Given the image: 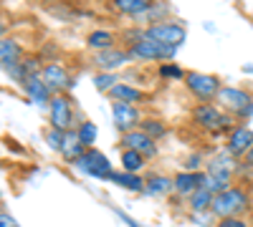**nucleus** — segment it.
Wrapping results in <instances>:
<instances>
[{"label": "nucleus", "mask_w": 253, "mask_h": 227, "mask_svg": "<svg viewBox=\"0 0 253 227\" xmlns=\"http://www.w3.org/2000/svg\"><path fill=\"white\" fill-rule=\"evenodd\" d=\"M119 162H122V169L124 172H132V174H139L144 169V164H147V159L139 152H132V149H122Z\"/></svg>", "instance_id": "nucleus-24"}, {"label": "nucleus", "mask_w": 253, "mask_h": 227, "mask_svg": "<svg viewBox=\"0 0 253 227\" xmlns=\"http://www.w3.org/2000/svg\"><path fill=\"white\" fill-rule=\"evenodd\" d=\"M233 174H236V159L223 149L220 157L208 162V172H205V184L203 187H208L213 195H220V192L230 190L236 184Z\"/></svg>", "instance_id": "nucleus-2"}, {"label": "nucleus", "mask_w": 253, "mask_h": 227, "mask_svg": "<svg viewBox=\"0 0 253 227\" xmlns=\"http://www.w3.org/2000/svg\"><path fill=\"white\" fill-rule=\"evenodd\" d=\"M190 116H193V121L198 124L200 129L210 131V134H220V131H233V116L225 114L218 104H213V101H203V104L193 106V111H190Z\"/></svg>", "instance_id": "nucleus-3"}, {"label": "nucleus", "mask_w": 253, "mask_h": 227, "mask_svg": "<svg viewBox=\"0 0 253 227\" xmlns=\"http://www.w3.org/2000/svg\"><path fill=\"white\" fill-rule=\"evenodd\" d=\"M246 159H248V164H251V167H253V149L248 152V157H246Z\"/></svg>", "instance_id": "nucleus-35"}, {"label": "nucleus", "mask_w": 253, "mask_h": 227, "mask_svg": "<svg viewBox=\"0 0 253 227\" xmlns=\"http://www.w3.org/2000/svg\"><path fill=\"white\" fill-rule=\"evenodd\" d=\"M117 84H119V81H117L114 73H104V71H99V73L94 76V86H96L99 91H107V94H109Z\"/></svg>", "instance_id": "nucleus-29"}, {"label": "nucleus", "mask_w": 253, "mask_h": 227, "mask_svg": "<svg viewBox=\"0 0 253 227\" xmlns=\"http://www.w3.org/2000/svg\"><path fill=\"white\" fill-rule=\"evenodd\" d=\"M23 58H26L23 56V48H20V43H18L15 38H8L5 35L3 40H0V64H3V71L18 66Z\"/></svg>", "instance_id": "nucleus-17"}, {"label": "nucleus", "mask_w": 253, "mask_h": 227, "mask_svg": "<svg viewBox=\"0 0 253 227\" xmlns=\"http://www.w3.org/2000/svg\"><path fill=\"white\" fill-rule=\"evenodd\" d=\"M213 199H215L213 192H210L208 187H200L193 197H190V210H193V212H210V207H213Z\"/></svg>", "instance_id": "nucleus-26"}, {"label": "nucleus", "mask_w": 253, "mask_h": 227, "mask_svg": "<svg viewBox=\"0 0 253 227\" xmlns=\"http://www.w3.org/2000/svg\"><path fill=\"white\" fill-rule=\"evenodd\" d=\"M200 167H203V164H200V157L195 154V157H187V162H185V169L187 172H200Z\"/></svg>", "instance_id": "nucleus-32"}, {"label": "nucleus", "mask_w": 253, "mask_h": 227, "mask_svg": "<svg viewBox=\"0 0 253 227\" xmlns=\"http://www.w3.org/2000/svg\"><path fill=\"white\" fill-rule=\"evenodd\" d=\"M0 227H18V225H15V220L8 212H3V215H0Z\"/></svg>", "instance_id": "nucleus-34"}, {"label": "nucleus", "mask_w": 253, "mask_h": 227, "mask_svg": "<svg viewBox=\"0 0 253 227\" xmlns=\"http://www.w3.org/2000/svg\"><path fill=\"white\" fill-rule=\"evenodd\" d=\"M48 114H51V127H53V129L74 131V129L79 127V124H76V111H74V101H71L66 94L53 96L51 106H48Z\"/></svg>", "instance_id": "nucleus-7"}, {"label": "nucleus", "mask_w": 253, "mask_h": 227, "mask_svg": "<svg viewBox=\"0 0 253 227\" xmlns=\"http://www.w3.org/2000/svg\"><path fill=\"white\" fill-rule=\"evenodd\" d=\"M28 98H31V104H38V106H51V101H53V91L43 84V78L41 76H31L26 84H23Z\"/></svg>", "instance_id": "nucleus-16"}, {"label": "nucleus", "mask_w": 253, "mask_h": 227, "mask_svg": "<svg viewBox=\"0 0 253 227\" xmlns=\"http://www.w3.org/2000/svg\"><path fill=\"white\" fill-rule=\"evenodd\" d=\"M243 71H246V73H251V71H253V66H243Z\"/></svg>", "instance_id": "nucleus-36"}, {"label": "nucleus", "mask_w": 253, "mask_h": 227, "mask_svg": "<svg viewBox=\"0 0 253 227\" xmlns=\"http://www.w3.org/2000/svg\"><path fill=\"white\" fill-rule=\"evenodd\" d=\"M251 149H253V129L243 127V124L233 127V131L225 139V152L233 159H241V157H248Z\"/></svg>", "instance_id": "nucleus-11"}, {"label": "nucleus", "mask_w": 253, "mask_h": 227, "mask_svg": "<svg viewBox=\"0 0 253 227\" xmlns=\"http://www.w3.org/2000/svg\"><path fill=\"white\" fill-rule=\"evenodd\" d=\"M117 217H119V220H124L126 225H129V227H144V225H139L137 220H132L129 215H126V212H122V210H117Z\"/></svg>", "instance_id": "nucleus-33"}, {"label": "nucleus", "mask_w": 253, "mask_h": 227, "mask_svg": "<svg viewBox=\"0 0 253 227\" xmlns=\"http://www.w3.org/2000/svg\"><path fill=\"white\" fill-rule=\"evenodd\" d=\"M132 53L129 48H112V51H101V53H94V66L104 73H114L119 68H124L126 64H132Z\"/></svg>", "instance_id": "nucleus-13"}, {"label": "nucleus", "mask_w": 253, "mask_h": 227, "mask_svg": "<svg viewBox=\"0 0 253 227\" xmlns=\"http://www.w3.org/2000/svg\"><path fill=\"white\" fill-rule=\"evenodd\" d=\"M122 147H124V149H132V152H139L144 159L157 157V141H155L152 136H147L142 129H134V131L122 134Z\"/></svg>", "instance_id": "nucleus-14"}, {"label": "nucleus", "mask_w": 253, "mask_h": 227, "mask_svg": "<svg viewBox=\"0 0 253 227\" xmlns=\"http://www.w3.org/2000/svg\"><path fill=\"white\" fill-rule=\"evenodd\" d=\"M63 159H66L69 164H76L84 154H86V147L79 141V134H76V129L74 131H69L66 134V141H63V147H61V152H58Z\"/></svg>", "instance_id": "nucleus-20"}, {"label": "nucleus", "mask_w": 253, "mask_h": 227, "mask_svg": "<svg viewBox=\"0 0 253 227\" xmlns=\"http://www.w3.org/2000/svg\"><path fill=\"white\" fill-rule=\"evenodd\" d=\"M167 192H175L172 177L155 172V174H150V177L144 179V195H150V197H162V195H167Z\"/></svg>", "instance_id": "nucleus-18"}, {"label": "nucleus", "mask_w": 253, "mask_h": 227, "mask_svg": "<svg viewBox=\"0 0 253 227\" xmlns=\"http://www.w3.org/2000/svg\"><path fill=\"white\" fill-rule=\"evenodd\" d=\"M215 227H251L243 217H228V220H218Z\"/></svg>", "instance_id": "nucleus-31"}, {"label": "nucleus", "mask_w": 253, "mask_h": 227, "mask_svg": "<svg viewBox=\"0 0 253 227\" xmlns=\"http://www.w3.org/2000/svg\"><path fill=\"white\" fill-rule=\"evenodd\" d=\"M139 129H142L147 136H152V139L157 141V139H162V136L167 134V124H165L162 119H157V116H147V119H142Z\"/></svg>", "instance_id": "nucleus-27"}, {"label": "nucleus", "mask_w": 253, "mask_h": 227, "mask_svg": "<svg viewBox=\"0 0 253 227\" xmlns=\"http://www.w3.org/2000/svg\"><path fill=\"white\" fill-rule=\"evenodd\" d=\"M185 86H187L190 94L198 96V98H203V101H213V98L218 96V91L223 89L218 76H213V73H200V71H187Z\"/></svg>", "instance_id": "nucleus-8"}, {"label": "nucleus", "mask_w": 253, "mask_h": 227, "mask_svg": "<svg viewBox=\"0 0 253 227\" xmlns=\"http://www.w3.org/2000/svg\"><path fill=\"white\" fill-rule=\"evenodd\" d=\"M114 8L124 15H142V13H150L155 3H150V0H114Z\"/></svg>", "instance_id": "nucleus-23"}, {"label": "nucleus", "mask_w": 253, "mask_h": 227, "mask_svg": "<svg viewBox=\"0 0 253 227\" xmlns=\"http://www.w3.org/2000/svg\"><path fill=\"white\" fill-rule=\"evenodd\" d=\"M109 182L119 184V187H122V190H126V192H144V179H142L139 174L124 172V169H122V172H114Z\"/></svg>", "instance_id": "nucleus-22"}, {"label": "nucleus", "mask_w": 253, "mask_h": 227, "mask_svg": "<svg viewBox=\"0 0 253 227\" xmlns=\"http://www.w3.org/2000/svg\"><path fill=\"white\" fill-rule=\"evenodd\" d=\"M86 46L91 51H96V53L112 51V48H117V35L112 31H107V28H96V31H91L86 35Z\"/></svg>", "instance_id": "nucleus-19"}, {"label": "nucleus", "mask_w": 253, "mask_h": 227, "mask_svg": "<svg viewBox=\"0 0 253 227\" xmlns=\"http://www.w3.org/2000/svg\"><path fill=\"white\" fill-rule=\"evenodd\" d=\"M157 73H160L162 78H177V81H180V78L185 81V76H187V73H185L177 64H172V61H170V64H160Z\"/></svg>", "instance_id": "nucleus-30"}, {"label": "nucleus", "mask_w": 253, "mask_h": 227, "mask_svg": "<svg viewBox=\"0 0 253 227\" xmlns=\"http://www.w3.org/2000/svg\"><path fill=\"white\" fill-rule=\"evenodd\" d=\"M41 78H43V84L53 91V96L58 94H66L71 89V76L66 71V66H61L58 61H48V64H43V71H41Z\"/></svg>", "instance_id": "nucleus-10"}, {"label": "nucleus", "mask_w": 253, "mask_h": 227, "mask_svg": "<svg viewBox=\"0 0 253 227\" xmlns=\"http://www.w3.org/2000/svg\"><path fill=\"white\" fill-rule=\"evenodd\" d=\"M144 38L157 40L162 46L180 48L187 38V31H185L182 23H177V20H155V23L144 26Z\"/></svg>", "instance_id": "nucleus-4"}, {"label": "nucleus", "mask_w": 253, "mask_h": 227, "mask_svg": "<svg viewBox=\"0 0 253 227\" xmlns=\"http://www.w3.org/2000/svg\"><path fill=\"white\" fill-rule=\"evenodd\" d=\"M66 134H69V131H61V129L48 127V129H46V144H48V147H51L53 152H61L63 141H66Z\"/></svg>", "instance_id": "nucleus-28"}, {"label": "nucleus", "mask_w": 253, "mask_h": 227, "mask_svg": "<svg viewBox=\"0 0 253 227\" xmlns=\"http://www.w3.org/2000/svg\"><path fill=\"white\" fill-rule=\"evenodd\" d=\"M172 182H175V192L180 197H193L205 184V172H187V169H182V172H177L172 177Z\"/></svg>", "instance_id": "nucleus-15"}, {"label": "nucleus", "mask_w": 253, "mask_h": 227, "mask_svg": "<svg viewBox=\"0 0 253 227\" xmlns=\"http://www.w3.org/2000/svg\"><path fill=\"white\" fill-rule=\"evenodd\" d=\"M112 116H114V127L122 134L139 129V124H142L139 109L134 104H124V101H114V104H112Z\"/></svg>", "instance_id": "nucleus-12"}, {"label": "nucleus", "mask_w": 253, "mask_h": 227, "mask_svg": "<svg viewBox=\"0 0 253 227\" xmlns=\"http://www.w3.org/2000/svg\"><path fill=\"white\" fill-rule=\"evenodd\" d=\"M74 167L81 172V174H86L91 179H112L114 169H112V162L109 157L99 152V149H86V154H84Z\"/></svg>", "instance_id": "nucleus-6"}, {"label": "nucleus", "mask_w": 253, "mask_h": 227, "mask_svg": "<svg viewBox=\"0 0 253 227\" xmlns=\"http://www.w3.org/2000/svg\"><path fill=\"white\" fill-rule=\"evenodd\" d=\"M251 210V195L246 187H241V184H233L230 190L215 195L213 199V207H210V212H213L218 220H228V217H241Z\"/></svg>", "instance_id": "nucleus-1"}, {"label": "nucleus", "mask_w": 253, "mask_h": 227, "mask_svg": "<svg viewBox=\"0 0 253 227\" xmlns=\"http://www.w3.org/2000/svg\"><path fill=\"white\" fill-rule=\"evenodd\" d=\"M109 96L114 98V101H124V104H139V101H144V91H139L137 86H129V84H117L112 91H109Z\"/></svg>", "instance_id": "nucleus-21"}, {"label": "nucleus", "mask_w": 253, "mask_h": 227, "mask_svg": "<svg viewBox=\"0 0 253 227\" xmlns=\"http://www.w3.org/2000/svg\"><path fill=\"white\" fill-rule=\"evenodd\" d=\"M215 104L230 114V116H238L243 119L246 111L253 106V94H248L246 89H238V86H223L215 96Z\"/></svg>", "instance_id": "nucleus-5"}, {"label": "nucleus", "mask_w": 253, "mask_h": 227, "mask_svg": "<svg viewBox=\"0 0 253 227\" xmlns=\"http://www.w3.org/2000/svg\"><path fill=\"white\" fill-rule=\"evenodd\" d=\"M76 134H79V141L84 144V147H86V149H94L96 136H99V129H96V124H94V121H89V119L79 121Z\"/></svg>", "instance_id": "nucleus-25"}, {"label": "nucleus", "mask_w": 253, "mask_h": 227, "mask_svg": "<svg viewBox=\"0 0 253 227\" xmlns=\"http://www.w3.org/2000/svg\"><path fill=\"white\" fill-rule=\"evenodd\" d=\"M129 53L134 58H142V61H165V64H170L175 58L177 48L172 46H162L157 40H150V38H139L134 43H129Z\"/></svg>", "instance_id": "nucleus-9"}]
</instances>
